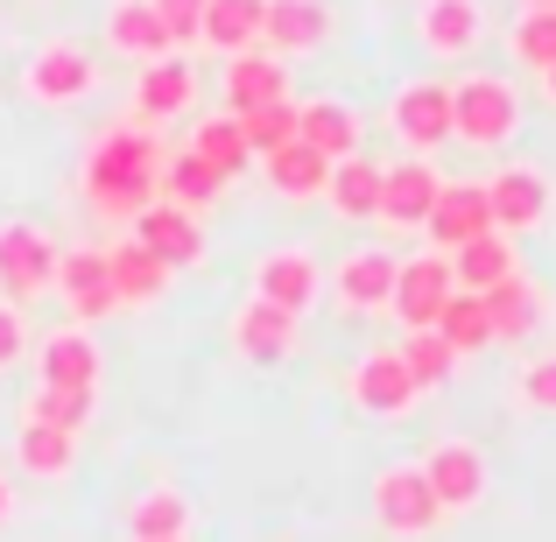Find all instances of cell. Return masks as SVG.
<instances>
[{"label":"cell","instance_id":"6da1fadb","mask_svg":"<svg viewBox=\"0 0 556 542\" xmlns=\"http://www.w3.org/2000/svg\"><path fill=\"white\" fill-rule=\"evenodd\" d=\"M155 184H163V141L149 127H99L92 149H85V169H78L85 212L113 218V226H135L155 204Z\"/></svg>","mask_w":556,"mask_h":542},{"label":"cell","instance_id":"7a4b0ae2","mask_svg":"<svg viewBox=\"0 0 556 542\" xmlns=\"http://www.w3.org/2000/svg\"><path fill=\"white\" fill-rule=\"evenodd\" d=\"M451 135L472 149H507L521 135V85L501 71H472L451 85Z\"/></svg>","mask_w":556,"mask_h":542},{"label":"cell","instance_id":"3957f363","mask_svg":"<svg viewBox=\"0 0 556 542\" xmlns=\"http://www.w3.org/2000/svg\"><path fill=\"white\" fill-rule=\"evenodd\" d=\"M50 289H56V240L42 226H28V218H8L0 226V303L28 311Z\"/></svg>","mask_w":556,"mask_h":542},{"label":"cell","instance_id":"277c9868","mask_svg":"<svg viewBox=\"0 0 556 542\" xmlns=\"http://www.w3.org/2000/svg\"><path fill=\"white\" fill-rule=\"evenodd\" d=\"M374 521H380V535H402V542L430 535L437 521H444L422 465H380L374 472Z\"/></svg>","mask_w":556,"mask_h":542},{"label":"cell","instance_id":"5b68a950","mask_svg":"<svg viewBox=\"0 0 556 542\" xmlns=\"http://www.w3.org/2000/svg\"><path fill=\"white\" fill-rule=\"evenodd\" d=\"M422 479H430V493H437V507L444 515H472L479 501H486V451L479 444H465V437H437L430 451H422Z\"/></svg>","mask_w":556,"mask_h":542},{"label":"cell","instance_id":"8992f818","mask_svg":"<svg viewBox=\"0 0 556 542\" xmlns=\"http://www.w3.org/2000/svg\"><path fill=\"white\" fill-rule=\"evenodd\" d=\"M486 204H493V232H535L549 218V204H556V184H549V169H535V163H501L486 177Z\"/></svg>","mask_w":556,"mask_h":542},{"label":"cell","instance_id":"52a82bcc","mask_svg":"<svg viewBox=\"0 0 556 542\" xmlns=\"http://www.w3.org/2000/svg\"><path fill=\"white\" fill-rule=\"evenodd\" d=\"M388 127H394V141L416 149V155L444 149L451 141V78H408L388 106Z\"/></svg>","mask_w":556,"mask_h":542},{"label":"cell","instance_id":"ba28073f","mask_svg":"<svg viewBox=\"0 0 556 542\" xmlns=\"http://www.w3.org/2000/svg\"><path fill=\"white\" fill-rule=\"evenodd\" d=\"M92 78H99V64L78 42H42L22 64V92L36 99V106H78V99L92 92Z\"/></svg>","mask_w":556,"mask_h":542},{"label":"cell","instance_id":"9c48e42d","mask_svg":"<svg viewBox=\"0 0 556 542\" xmlns=\"http://www.w3.org/2000/svg\"><path fill=\"white\" fill-rule=\"evenodd\" d=\"M345 394H353V408L359 416H408V408L422 402V388L416 380H408V366H402V353H388V345H380V353H359L353 360V374H345Z\"/></svg>","mask_w":556,"mask_h":542},{"label":"cell","instance_id":"30bf717a","mask_svg":"<svg viewBox=\"0 0 556 542\" xmlns=\"http://www.w3.org/2000/svg\"><path fill=\"white\" fill-rule=\"evenodd\" d=\"M56 297L71 303V317H78L85 331L121 311V297H113V282H106V247H56Z\"/></svg>","mask_w":556,"mask_h":542},{"label":"cell","instance_id":"8fae6325","mask_svg":"<svg viewBox=\"0 0 556 542\" xmlns=\"http://www.w3.org/2000/svg\"><path fill=\"white\" fill-rule=\"evenodd\" d=\"M451 261L444 254H408L402 268H394V297H388V311L402 317L408 331H437V311L451 303Z\"/></svg>","mask_w":556,"mask_h":542},{"label":"cell","instance_id":"7c38bea8","mask_svg":"<svg viewBox=\"0 0 556 542\" xmlns=\"http://www.w3.org/2000/svg\"><path fill=\"white\" fill-rule=\"evenodd\" d=\"M479 36H486V8H479V0H416V42H422V56L458 64V56L479 50Z\"/></svg>","mask_w":556,"mask_h":542},{"label":"cell","instance_id":"4fadbf2b","mask_svg":"<svg viewBox=\"0 0 556 542\" xmlns=\"http://www.w3.org/2000/svg\"><path fill=\"white\" fill-rule=\"evenodd\" d=\"M190 106H198V64L190 56H163V64L135 71V127L184 121Z\"/></svg>","mask_w":556,"mask_h":542},{"label":"cell","instance_id":"5bb4252c","mask_svg":"<svg viewBox=\"0 0 556 542\" xmlns=\"http://www.w3.org/2000/svg\"><path fill=\"white\" fill-rule=\"evenodd\" d=\"M331 36V8L325 0H268L261 8V50L268 56H317Z\"/></svg>","mask_w":556,"mask_h":542},{"label":"cell","instance_id":"9a60e30c","mask_svg":"<svg viewBox=\"0 0 556 542\" xmlns=\"http://www.w3.org/2000/svg\"><path fill=\"white\" fill-rule=\"evenodd\" d=\"M394 268H402V254H388V247H353V254L339 261V275H331V297H339V311H353V317L388 311Z\"/></svg>","mask_w":556,"mask_h":542},{"label":"cell","instance_id":"2e32d148","mask_svg":"<svg viewBox=\"0 0 556 542\" xmlns=\"http://www.w3.org/2000/svg\"><path fill=\"white\" fill-rule=\"evenodd\" d=\"M437 190H444V177L430 169V155H408V163H394L388 177H380V226L394 232H422V218H430Z\"/></svg>","mask_w":556,"mask_h":542},{"label":"cell","instance_id":"e0dca14e","mask_svg":"<svg viewBox=\"0 0 556 542\" xmlns=\"http://www.w3.org/2000/svg\"><path fill=\"white\" fill-rule=\"evenodd\" d=\"M232 353H240L247 366L296 360V317L275 311V303H261V297H247L240 311H232Z\"/></svg>","mask_w":556,"mask_h":542},{"label":"cell","instance_id":"ac0fdd59","mask_svg":"<svg viewBox=\"0 0 556 542\" xmlns=\"http://www.w3.org/2000/svg\"><path fill=\"white\" fill-rule=\"evenodd\" d=\"M99 374H106V360L85 325H64L36 345V388H99Z\"/></svg>","mask_w":556,"mask_h":542},{"label":"cell","instance_id":"d6986e66","mask_svg":"<svg viewBox=\"0 0 556 542\" xmlns=\"http://www.w3.org/2000/svg\"><path fill=\"white\" fill-rule=\"evenodd\" d=\"M135 240L149 247L163 268H198V261H204V226H198V212H184V204H169V198H155L149 212L135 218Z\"/></svg>","mask_w":556,"mask_h":542},{"label":"cell","instance_id":"ffe728a7","mask_svg":"<svg viewBox=\"0 0 556 542\" xmlns=\"http://www.w3.org/2000/svg\"><path fill=\"white\" fill-rule=\"evenodd\" d=\"M254 297L275 303V311L303 317L317 303V261L303 254V247H268V254L254 261Z\"/></svg>","mask_w":556,"mask_h":542},{"label":"cell","instance_id":"44dd1931","mask_svg":"<svg viewBox=\"0 0 556 542\" xmlns=\"http://www.w3.org/2000/svg\"><path fill=\"white\" fill-rule=\"evenodd\" d=\"M422 232H430L437 254H451V247L479 240V232H493V204H486V184H444L430 204V218H422Z\"/></svg>","mask_w":556,"mask_h":542},{"label":"cell","instance_id":"7402d4cb","mask_svg":"<svg viewBox=\"0 0 556 542\" xmlns=\"http://www.w3.org/2000/svg\"><path fill=\"white\" fill-rule=\"evenodd\" d=\"M99 36H106V50L127 56V64H163V56H177V50H169L163 14H155L149 0H113L106 22H99Z\"/></svg>","mask_w":556,"mask_h":542},{"label":"cell","instance_id":"603a6c76","mask_svg":"<svg viewBox=\"0 0 556 542\" xmlns=\"http://www.w3.org/2000/svg\"><path fill=\"white\" fill-rule=\"evenodd\" d=\"M296 141L317 149L325 163H345V155H359V141H367V121H359V106H345V99H311V106H296Z\"/></svg>","mask_w":556,"mask_h":542},{"label":"cell","instance_id":"cb8c5ba5","mask_svg":"<svg viewBox=\"0 0 556 542\" xmlns=\"http://www.w3.org/2000/svg\"><path fill=\"white\" fill-rule=\"evenodd\" d=\"M486 325H493V345H521V339H535V331L549 325V303H543V289L529 282V275H507L501 289H486Z\"/></svg>","mask_w":556,"mask_h":542},{"label":"cell","instance_id":"d4e9b609","mask_svg":"<svg viewBox=\"0 0 556 542\" xmlns=\"http://www.w3.org/2000/svg\"><path fill=\"white\" fill-rule=\"evenodd\" d=\"M14 465H22L28 479H42V487H64V479L78 472V430L22 416V430H14Z\"/></svg>","mask_w":556,"mask_h":542},{"label":"cell","instance_id":"484cf974","mask_svg":"<svg viewBox=\"0 0 556 542\" xmlns=\"http://www.w3.org/2000/svg\"><path fill=\"white\" fill-rule=\"evenodd\" d=\"M507 275H521L515 240H507V232H479V240L451 247V282H458L465 297H486V289H501Z\"/></svg>","mask_w":556,"mask_h":542},{"label":"cell","instance_id":"4316f807","mask_svg":"<svg viewBox=\"0 0 556 542\" xmlns=\"http://www.w3.org/2000/svg\"><path fill=\"white\" fill-rule=\"evenodd\" d=\"M289 99V64L268 50H247V56H226V106L232 113H254V106H275Z\"/></svg>","mask_w":556,"mask_h":542},{"label":"cell","instance_id":"83f0119b","mask_svg":"<svg viewBox=\"0 0 556 542\" xmlns=\"http://www.w3.org/2000/svg\"><path fill=\"white\" fill-rule=\"evenodd\" d=\"M261 8H268V0H204L198 42H204V50H218V56L261 50Z\"/></svg>","mask_w":556,"mask_h":542},{"label":"cell","instance_id":"f1b7e54d","mask_svg":"<svg viewBox=\"0 0 556 542\" xmlns=\"http://www.w3.org/2000/svg\"><path fill=\"white\" fill-rule=\"evenodd\" d=\"M380 177H388V169H380L367 149H359V155H345V163H331V177H325L331 212H339V218H353V226H367V218L380 212Z\"/></svg>","mask_w":556,"mask_h":542},{"label":"cell","instance_id":"f546056e","mask_svg":"<svg viewBox=\"0 0 556 542\" xmlns=\"http://www.w3.org/2000/svg\"><path fill=\"white\" fill-rule=\"evenodd\" d=\"M169 275H177V268H163L141 240L106 247V282H113V297H121V303H155L169 289Z\"/></svg>","mask_w":556,"mask_h":542},{"label":"cell","instance_id":"4dcf8cb0","mask_svg":"<svg viewBox=\"0 0 556 542\" xmlns=\"http://www.w3.org/2000/svg\"><path fill=\"white\" fill-rule=\"evenodd\" d=\"M184 149L204 155V163L218 169V184H232V177H247V169H254V149H247V135H240V121H232V113H226V121H218V113H212V121H198Z\"/></svg>","mask_w":556,"mask_h":542},{"label":"cell","instance_id":"1f68e13d","mask_svg":"<svg viewBox=\"0 0 556 542\" xmlns=\"http://www.w3.org/2000/svg\"><path fill=\"white\" fill-rule=\"evenodd\" d=\"M261 177H268V190H282V198H325L331 163L317 149H303V141H289V149L261 155Z\"/></svg>","mask_w":556,"mask_h":542},{"label":"cell","instance_id":"d6a6232c","mask_svg":"<svg viewBox=\"0 0 556 542\" xmlns=\"http://www.w3.org/2000/svg\"><path fill=\"white\" fill-rule=\"evenodd\" d=\"M127 535H190V493L184 487H149L127 507Z\"/></svg>","mask_w":556,"mask_h":542},{"label":"cell","instance_id":"836d02e7","mask_svg":"<svg viewBox=\"0 0 556 542\" xmlns=\"http://www.w3.org/2000/svg\"><path fill=\"white\" fill-rule=\"evenodd\" d=\"M437 339H444L458 360H465V353H486V345H493L486 303H479V297H465V289H451V303L437 311Z\"/></svg>","mask_w":556,"mask_h":542},{"label":"cell","instance_id":"e575fe53","mask_svg":"<svg viewBox=\"0 0 556 542\" xmlns=\"http://www.w3.org/2000/svg\"><path fill=\"white\" fill-rule=\"evenodd\" d=\"M218 190H226V184H218V169L204 163V155L177 149V155L163 163V198H169V204H184V212H198V204H212Z\"/></svg>","mask_w":556,"mask_h":542},{"label":"cell","instance_id":"d590c367","mask_svg":"<svg viewBox=\"0 0 556 542\" xmlns=\"http://www.w3.org/2000/svg\"><path fill=\"white\" fill-rule=\"evenodd\" d=\"M507 50H515V64H529L543 78L556 64V8H521L515 28H507Z\"/></svg>","mask_w":556,"mask_h":542},{"label":"cell","instance_id":"8d00e7d4","mask_svg":"<svg viewBox=\"0 0 556 542\" xmlns=\"http://www.w3.org/2000/svg\"><path fill=\"white\" fill-rule=\"evenodd\" d=\"M92 408H99V388H36L22 402V416L28 423H56V430H85Z\"/></svg>","mask_w":556,"mask_h":542},{"label":"cell","instance_id":"74e56055","mask_svg":"<svg viewBox=\"0 0 556 542\" xmlns=\"http://www.w3.org/2000/svg\"><path fill=\"white\" fill-rule=\"evenodd\" d=\"M232 121H240L247 149H254V163H261V155H275V149H289V141H296V99H275V106L232 113Z\"/></svg>","mask_w":556,"mask_h":542},{"label":"cell","instance_id":"f35d334b","mask_svg":"<svg viewBox=\"0 0 556 542\" xmlns=\"http://www.w3.org/2000/svg\"><path fill=\"white\" fill-rule=\"evenodd\" d=\"M394 353H402V366H408L416 388H444V380L458 374V353H451L437 331H408V345H394Z\"/></svg>","mask_w":556,"mask_h":542},{"label":"cell","instance_id":"ab89813d","mask_svg":"<svg viewBox=\"0 0 556 542\" xmlns=\"http://www.w3.org/2000/svg\"><path fill=\"white\" fill-rule=\"evenodd\" d=\"M515 402L529 408V416H556V353H535L515 374Z\"/></svg>","mask_w":556,"mask_h":542},{"label":"cell","instance_id":"60d3db41","mask_svg":"<svg viewBox=\"0 0 556 542\" xmlns=\"http://www.w3.org/2000/svg\"><path fill=\"white\" fill-rule=\"evenodd\" d=\"M155 14H163V28H169V50H190L198 42V22H204V0H149Z\"/></svg>","mask_w":556,"mask_h":542},{"label":"cell","instance_id":"b9f144b4","mask_svg":"<svg viewBox=\"0 0 556 542\" xmlns=\"http://www.w3.org/2000/svg\"><path fill=\"white\" fill-rule=\"evenodd\" d=\"M22 353H28V317L14 311V303H0V374H8Z\"/></svg>","mask_w":556,"mask_h":542},{"label":"cell","instance_id":"7bdbcfd3","mask_svg":"<svg viewBox=\"0 0 556 542\" xmlns=\"http://www.w3.org/2000/svg\"><path fill=\"white\" fill-rule=\"evenodd\" d=\"M8 521H14V479L0 472V529H8Z\"/></svg>","mask_w":556,"mask_h":542},{"label":"cell","instance_id":"ee69618b","mask_svg":"<svg viewBox=\"0 0 556 542\" xmlns=\"http://www.w3.org/2000/svg\"><path fill=\"white\" fill-rule=\"evenodd\" d=\"M543 99H549V106H556V64L543 71Z\"/></svg>","mask_w":556,"mask_h":542},{"label":"cell","instance_id":"f6af8a7d","mask_svg":"<svg viewBox=\"0 0 556 542\" xmlns=\"http://www.w3.org/2000/svg\"><path fill=\"white\" fill-rule=\"evenodd\" d=\"M127 542H190V535H127Z\"/></svg>","mask_w":556,"mask_h":542},{"label":"cell","instance_id":"bcb514c9","mask_svg":"<svg viewBox=\"0 0 556 542\" xmlns=\"http://www.w3.org/2000/svg\"><path fill=\"white\" fill-rule=\"evenodd\" d=\"M521 8H556V0H521Z\"/></svg>","mask_w":556,"mask_h":542}]
</instances>
